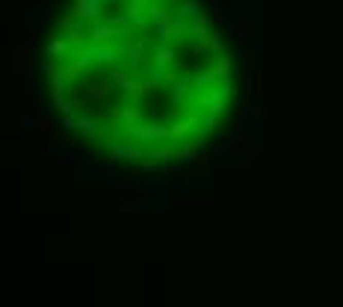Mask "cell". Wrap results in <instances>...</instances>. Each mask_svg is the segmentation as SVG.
Wrapping results in <instances>:
<instances>
[{
	"mask_svg": "<svg viewBox=\"0 0 343 307\" xmlns=\"http://www.w3.org/2000/svg\"><path fill=\"white\" fill-rule=\"evenodd\" d=\"M101 6H104V0H77L74 15L77 18H101Z\"/></svg>",
	"mask_w": 343,
	"mask_h": 307,
	"instance_id": "cell-1",
	"label": "cell"
},
{
	"mask_svg": "<svg viewBox=\"0 0 343 307\" xmlns=\"http://www.w3.org/2000/svg\"><path fill=\"white\" fill-rule=\"evenodd\" d=\"M189 130H192V124H189V121H180V124H172V127H169V136H175V139H184Z\"/></svg>",
	"mask_w": 343,
	"mask_h": 307,
	"instance_id": "cell-2",
	"label": "cell"
}]
</instances>
